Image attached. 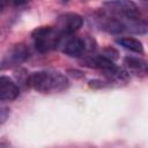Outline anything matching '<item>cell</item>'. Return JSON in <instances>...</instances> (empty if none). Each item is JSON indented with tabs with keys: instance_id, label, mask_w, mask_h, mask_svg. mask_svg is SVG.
Instances as JSON below:
<instances>
[{
	"instance_id": "1",
	"label": "cell",
	"mask_w": 148,
	"mask_h": 148,
	"mask_svg": "<svg viewBox=\"0 0 148 148\" xmlns=\"http://www.w3.org/2000/svg\"><path fill=\"white\" fill-rule=\"evenodd\" d=\"M27 83L32 89L50 94V92H60L68 88V79L59 72H46L39 71L31 73L27 80Z\"/></svg>"
},
{
	"instance_id": "2",
	"label": "cell",
	"mask_w": 148,
	"mask_h": 148,
	"mask_svg": "<svg viewBox=\"0 0 148 148\" xmlns=\"http://www.w3.org/2000/svg\"><path fill=\"white\" fill-rule=\"evenodd\" d=\"M35 47L39 52H47L56 49L61 38V32L53 27H39L35 29L31 34Z\"/></svg>"
},
{
	"instance_id": "3",
	"label": "cell",
	"mask_w": 148,
	"mask_h": 148,
	"mask_svg": "<svg viewBox=\"0 0 148 148\" xmlns=\"http://www.w3.org/2000/svg\"><path fill=\"white\" fill-rule=\"evenodd\" d=\"M104 7L119 17H136L139 16L138 6L131 0H108Z\"/></svg>"
},
{
	"instance_id": "4",
	"label": "cell",
	"mask_w": 148,
	"mask_h": 148,
	"mask_svg": "<svg viewBox=\"0 0 148 148\" xmlns=\"http://www.w3.org/2000/svg\"><path fill=\"white\" fill-rule=\"evenodd\" d=\"M83 24V18L79 14L75 13H67L59 16L57 22V29L61 32V35H71L79 30Z\"/></svg>"
},
{
	"instance_id": "5",
	"label": "cell",
	"mask_w": 148,
	"mask_h": 148,
	"mask_svg": "<svg viewBox=\"0 0 148 148\" xmlns=\"http://www.w3.org/2000/svg\"><path fill=\"white\" fill-rule=\"evenodd\" d=\"M29 49L24 44H16L12 50L8 51V53L3 57L1 61V67H13L17 66L22 62H24L29 58Z\"/></svg>"
},
{
	"instance_id": "6",
	"label": "cell",
	"mask_w": 148,
	"mask_h": 148,
	"mask_svg": "<svg viewBox=\"0 0 148 148\" xmlns=\"http://www.w3.org/2000/svg\"><path fill=\"white\" fill-rule=\"evenodd\" d=\"M88 49V43L81 37H71L62 45V53L68 57L77 58L83 54V52Z\"/></svg>"
},
{
	"instance_id": "7",
	"label": "cell",
	"mask_w": 148,
	"mask_h": 148,
	"mask_svg": "<svg viewBox=\"0 0 148 148\" xmlns=\"http://www.w3.org/2000/svg\"><path fill=\"white\" fill-rule=\"evenodd\" d=\"M20 95V89L17 84L7 76L0 77V99L1 101H13Z\"/></svg>"
},
{
	"instance_id": "8",
	"label": "cell",
	"mask_w": 148,
	"mask_h": 148,
	"mask_svg": "<svg viewBox=\"0 0 148 148\" xmlns=\"http://www.w3.org/2000/svg\"><path fill=\"white\" fill-rule=\"evenodd\" d=\"M84 66L87 67H91V68H96V69H101L103 72L111 69L113 67H116V64L113 62L112 59L105 57L104 54H98V56H90L88 58H86L83 60Z\"/></svg>"
},
{
	"instance_id": "9",
	"label": "cell",
	"mask_w": 148,
	"mask_h": 148,
	"mask_svg": "<svg viewBox=\"0 0 148 148\" xmlns=\"http://www.w3.org/2000/svg\"><path fill=\"white\" fill-rule=\"evenodd\" d=\"M124 65L128 72L135 75H146L148 73V64L138 57H126L124 59Z\"/></svg>"
},
{
	"instance_id": "10",
	"label": "cell",
	"mask_w": 148,
	"mask_h": 148,
	"mask_svg": "<svg viewBox=\"0 0 148 148\" xmlns=\"http://www.w3.org/2000/svg\"><path fill=\"white\" fill-rule=\"evenodd\" d=\"M116 42H117V44H119L124 49L130 50L132 52H135V53H142L143 52L142 43L134 37H121V38H118Z\"/></svg>"
},
{
	"instance_id": "11",
	"label": "cell",
	"mask_w": 148,
	"mask_h": 148,
	"mask_svg": "<svg viewBox=\"0 0 148 148\" xmlns=\"http://www.w3.org/2000/svg\"><path fill=\"white\" fill-rule=\"evenodd\" d=\"M1 1V9H3L7 5H13V6H22L28 3L30 0H0Z\"/></svg>"
},
{
	"instance_id": "12",
	"label": "cell",
	"mask_w": 148,
	"mask_h": 148,
	"mask_svg": "<svg viewBox=\"0 0 148 148\" xmlns=\"http://www.w3.org/2000/svg\"><path fill=\"white\" fill-rule=\"evenodd\" d=\"M104 83L105 82H103L101 80H91V81H89V87H91V88H102V87L105 86Z\"/></svg>"
},
{
	"instance_id": "13",
	"label": "cell",
	"mask_w": 148,
	"mask_h": 148,
	"mask_svg": "<svg viewBox=\"0 0 148 148\" xmlns=\"http://www.w3.org/2000/svg\"><path fill=\"white\" fill-rule=\"evenodd\" d=\"M67 1H68V0H64V2H67Z\"/></svg>"
}]
</instances>
